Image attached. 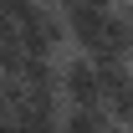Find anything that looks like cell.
Instances as JSON below:
<instances>
[{
  "label": "cell",
  "mask_w": 133,
  "mask_h": 133,
  "mask_svg": "<svg viewBox=\"0 0 133 133\" xmlns=\"http://www.w3.org/2000/svg\"><path fill=\"white\" fill-rule=\"evenodd\" d=\"M62 102L66 108H108V82H102V66L82 51H72L62 62Z\"/></svg>",
  "instance_id": "obj_1"
},
{
  "label": "cell",
  "mask_w": 133,
  "mask_h": 133,
  "mask_svg": "<svg viewBox=\"0 0 133 133\" xmlns=\"http://www.w3.org/2000/svg\"><path fill=\"white\" fill-rule=\"evenodd\" d=\"M62 133H113V113L108 108H66Z\"/></svg>",
  "instance_id": "obj_2"
},
{
  "label": "cell",
  "mask_w": 133,
  "mask_h": 133,
  "mask_svg": "<svg viewBox=\"0 0 133 133\" xmlns=\"http://www.w3.org/2000/svg\"><path fill=\"white\" fill-rule=\"evenodd\" d=\"M51 5H56V10H66V16H72V10H82L87 0H51Z\"/></svg>",
  "instance_id": "obj_3"
},
{
  "label": "cell",
  "mask_w": 133,
  "mask_h": 133,
  "mask_svg": "<svg viewBox=\"0 0 133 133\" xmlns=\"http://www.w3.org/2000/svg\"><path fill=\"white\" fill-rule=\"evenodd\" d=\"M128 62H133V51H128Z\"/></svg>",
  "instance_id": "obj_4"
}]
</instances>
